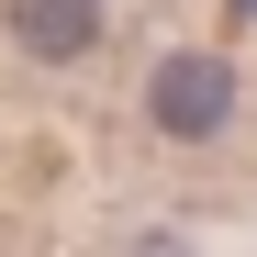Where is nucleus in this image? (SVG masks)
Wrapping results in <instances>:
<instances>
[{"label":"nucleus","mask_w":257,"mask_h":257,"mask_svg":"<svg viewBox=\"0 0 257 257\" xmlns=\"http://www.w3.org/2000/svg\"><path fill=\"white\" fill-rule=\"evenodd\" d=\"M146 112H157L168 146H212V135L235 123V67H224V56H157Z\"/></svg>","instance_id":"nucleus-1"},{"label":"nucleus","mask_w":257,"mask_h":257,"mask_svg":"<svg viewBox=\"0 0 257 257\" xmlns=\"http://www.w3.org/2000/svg\"><path fill=\"white\" fill-rule=\"evenodd\" d=\"M12 45L45 56V67L90 56V45H101V0H12Z\"/></svg>","instance_id":"nucleus-2"},{"label":"nucleus","mask_w":257,"mask_h":257,"mask_svg":"<svg viewBox=\"0 0 257 257\" xmlns=\"http://www.w3.org/2000/svg\"><path fill=\"white\" fill-rule=\"evenodd\" d=\"M235 12H246V23H257V0H235Z\"/></svg>","instance_id":"nucleus-3"}]
</instances>
